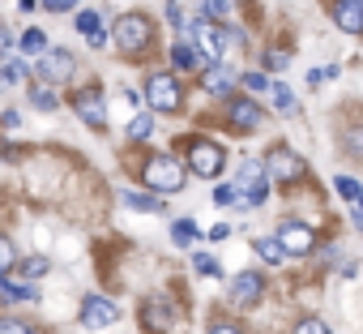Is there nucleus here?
<instances>
[{"instance_id": "cd10ccee", "label": "nucleus", "mask_w": 363, "mask_h": 334, "mask_svg": "<svg viewBox=\"0 0 363 334\" xmlns=\"http://www.w3.org/2000/svg\"><path fill=\"white\" fill-rule=\"evenodd\" d=\"M99 22H103V18H99L94 9H82V14H77V31H82V35H90V31H99Z\"/></svg>"}, {"instance_id": "ea45409f", "label": "nucleus", "mask_w": 363, "mask_h": 334, "mask_svg": "<svg viewBox=\"0 0 363 334\" xmlns=\"http://www.w3.org/2000/svg\"><path fill=\"white\" fill-rule=\"evenodd\" d=\"M9 48H13V35H9L5 22H0V56H9Z\"/></svg>"}, {"instance_id": "e433bc0d", "label": "nucleus", "mask_w": 363, "mask_h": 334, "mask_svg": "<svg viewBox=\"0 0 363 334\" xmlns=\"http://www.w3.org/2000/svg\"><path fill=\"white\" fill-rule=\"evenodd\" d=\"M0 334H35V330L22 325V321H0Z\"/></svg>"}, {"instance_id": "4be33fe9", "label": "nucleus", "mask_w": 363, "mask_h": 334, "mask_svg": "<svg viewBox=\"0 0 363 334\" xmlns=\"http://www.w3.org/2000/svg\"><path fill=\"white\" fill-rule=\"evenodd\" d=\"M257 253L269 262V266H278V262H286V249L278 244V236H269V240H257Z\"/></svg>"}, {"instance_id": "423d86ee", "label": "nucleus", "mask_w": 363, "mask_h": 334, "mask_svg": "<svg viewBox=\"0 0 363 334\" xmlns=\"http://www.w3.org/2000/svg\"><path fill=\"white\" fill-rule=\"evenodd\" d=\"M303 172H308V163H303L295 150L278 146V150L269 154V176H274V181H299Z\"/></svg>"}, {"instance_id": "f257e3e1", "label": "nucleus", "mask_w": 363, "mask_h": 334, "mask_svg": "<svg viewBox=\"0 0 363 334\" xmlns=\"http://www.w3.org/2000/svg\"><path fill=\"white\" fill-rule=\"evenodd\" d=\"M141 181H145V189H154V193H179V185H184V163L171 158V154H154V158L141 167Z\"/></svg>"}, {"instance_id": "72a5a7b5", "label": "nucleus", "mask_w": 363, "mask_h": 334, "mask_svg": "<svg viewBox=\"0 0 363 334\" xmlns=\"http://www.w3.org/2000/svg\"><path fill=\"white\" fill-rule=\"evenodd\" d=\"M295 334H329V325L312 317V321H299V325H295Z\"/></svg>"}, {"instance_id": "5701e85b", "label": "nucleus", "mask_w": 363, "mask_h": 334, "mask_svg": "<svg viewBox=\"0 0 363 334\" xmlns=\"http://www.w3.org/2000/svg\"><path fill=\"white\" fill-rule=\"evenodd\" d=\"M150 133H154V116H150V112L133 116V124H128V137H133V141H145Z\"/></svg>"}, {"instance_id": "39448f33", "label": "nucleus", "mask_w": 363, "mask_h": 334, "mask_svg": "<svg viewBox=\"0 0 363 334\" xmlns=\"http://www.w3.org/2000/svg\"><path fill=\"white\" fill-rule=\"evenodd\" d=\"M73 52H65V48H48L43 56H39V77H48V82H65V77H73Z\"/></svg>"}, {"instance_id": "393cba45", "label": "nucleus", "mask_w": 363, "mask_h": 334, "mask_svg": "<svg viewBox=\"0 0 363 334\" xmlns=\"http://www.w3.org/2000/svg\"><path fill=\"white\" fill-rule=\"evenodd\" d=\"M193 270H197V274H210V279H214V274H218L223 266H218V257H210V253H197V257H193Z\"/></svg>"}, {"instance_id": "4c0bfd02", "label": "nucleus", "mask_w": 363, "mask_h": 334, "mask_svg": "<svg viewBox=\"0 0 363 334\" xmlns=\"http://www.w3.org/2000/svg\"><path fill=\"white\" fill-rule=\"evenodd\" d=\"M286 60H291L286 52H269V56H265V65H269V69H278V73L286 69Z\"/></svg>"}, {"instance_id": "b1692460", "label": "nucleus", "mask_w": 363, "mask_h": 334, "mask_svg": "<svg viewBox=\"0 0 363 334\" xmlns=\"http://www.w3.org/2000/svg\"><path fill=\"white\" fill-rule=\"evenodd\" d=\"M333 189H337L346 202H359V198H363V185H359L354 176H337V181H333Z\"/></svg>"}, {"instance_id": "6ab92c4d", "label": "nucleus", "mask_w": 363, "mask_h": 334, "mask_svg": "<svg viewBox=\"0 0 363 334\" xmlns=\"http://www.w3.org/2000/svg\"><path fill=\"white\" fill-rule=\"evenodd\" d=\"M22 52H26V56H35V60H39V56H43V52H48V35H43V31H39V26H30V31H26V35H22Z\"/></svg>"}, {"instance_id": "7c9ffc66", "label": "nucleus", "mask_w": 363, "mask_h": 334, "mask_svg": "<svg viewBox=\"0 0 363 334\" xmlns=\"http://www.w3.org/2000/svg\"><path fill=\"white\" fill-rule=\"evenodd\" d=\"M22 274H26V279H43V274H48V257H30V262L22 266Z\"/></svg>"}, {"instance_id": "58836bf2", "label": "nucleus", "mask_w": 363, "mask_h": 334, "mask_svg": "<svg viewBox=\"0 0 363 334\" xmlns=\"http://www.w3.org/2000/svg\"><path fill=\"white\" fill-rule=\"evenodd\" d=\"M244 86H248V90H269V82H265L261 73H244Z\"/></svg>"}, {"instance_id": "79ce46f5", "label": "nucleus", "mask_w": 363, "mask_h": 334, "mask_svg": "<svg viewBox=\"0 0 363 334\" xmlns=\"http://www.w3.org/2000/svg\"><path fill=\"white\" fill-rule=\"evenodd\" d=\"M223 236H231V227H227V223H218V227H210V240H223Z\"/></svg>"}, {"instance_id": "f704fd0d", "label": "nucleus", "mask_w": 363, "mask_h": 334, "mask_svg": "<svg viewBox=\"0 0 363 334\" xmlns=\"http://www.w3.org/2000/svg\"><path fill=\"white\" fill-rule=\"evenodd\" d=\"M0 73H5V86H13V82H22V77H26V69H22L18 60H13V65H5Z\"/></svg>"}, {"instance_id": "a878e982", "label": "nucleus", "mask_w": 363, "mask_h": 334, "mask_svg": "<svg viewBox=\"0 0 363 334\" xmlns=\"http://www.w3.org/2000/svg\"><path fill=\"white\" fill-rule=\"evenodd\" d=\"M346 150H350V154L363 163V124H354V129L346 133Z\"/></svg>"}, {"instance_id": "dca6fc26", "label": "nucleus", "mask_w": 363, "mask_h": 334, "mask_svg": "<svg viewBox=\"0 0 363 334\" xmlns=\"http://www.w3.org/2000/svg\"><path fill=\"white\" fill-rule=\"evenodd\" d=\"M0 296H5V300H30L35 287H30V279H9V274H0Z\"/></svg>"}, {"instance_id": "0eeeda50", "label": "nucleus", "mask_w": 363, "mask_h": 334, "mask_svg": "<svg viewBox=\"0 0 363 334\" xmlns=\"http://www.w3.org/2000/svg\"><path fill=\"white\" fill-rule=\"evenodd\" d=\"M116 317H120V308H116L107 296H86V304H82V321H86L90 330H107Z\"/></svg>"}, {"instance_id": "7ed1b4c3", "label": "nucleus", "mask_w": 363, "mask_h": 334, "mask_svg": "<svg viewBox=\"0 0 363 334\" xmlns=\"http://www.w3.org/2000/svg\"><path fill=\"white\" fill-rule=\"evenodd\" d=\"M116 43H120V52L137 56L141 48H150V22H145L141 14H124V18L116 22Z\"/></svg>"}, {"instance_id": "6e6552de", "label": "nucleus", "mask_w": 363, "mask_h": 334, "mask_svg": "<svg viewBox=\"0 0 363 334\" xmlns=\"http://www.w3.org/2000/svg\"><path fill=\"white\" fill-rule=\"evenodd\" d=\"M278 244L286 249V257H303V253H312V227H303V223H282V227H278Z\"/></svg>"}, {"instance_id": "bb28decb", "label": "nucleus", "mask_w": 363, "mask_h": 334, "mask_svg": "<svg viewBox=\"0 0 363 334\" xmlns=\"http://www.w3.org/2000/svg\"><path fill=\"white\" fill-rule=\"evenodd\" d=\"M197 5H201V14H206V18H214V22H218V18H227V0H197Z\"/></svg>"}, {"instance_id": "4468645a", "label": "nucleus", "mask_w": 363, "mask_h": 334, "mask_svg": "<svg viewBox=\"0 0 363 334\" xmlns=\"http://www.w3.org/2000/svg\"><path fill=\"white\" fill-rule=\"evenodd\" d=\"M141 317H145V325L150 330H171L175 325V308L162 300V296H154V300H145V308H141Z\"/></svg>"}, {"instance_id": "a211bd4d", "label": "nucleus", "mask_w": 363, "mask_h": 334, "mask_svg": "<svg viewBox=\"0 0 363 334\" xmlns=\"http://www.w3.org/2000/svg\"><path fill=\"white\" fill-rule=\"evenodd\" d=\"M197 236H201V227H197L193 219H175V227H171V240H175L179 249H184V244H193Z\"/></svg>"}, {"instance_id": "f3484780", "label": "nucleus", "mask_w": 363, "mask_h": 334, "mask_svg": "<svg viewBox=\"0 0 363 334\" xmlns=\"http://www.w3.org/2000/svg\"><path fill=\"white\" fill-rule=\"evenodd\" d=\"M171 60H175V69H197L201 65V52L193 43H175L171 48Z\"/></svg>"}, {"instance_id": "2eb2a0df", "label": "nucleus", "mask_w": 363, "mask_h": 334, "mask_svg": "<svg viewBox=\"0 0 363 334\" xmlns=\"http://www.w3.org/2000/svg\"><path fill=\"white\" fill-rule=\"evenodd\" d=\"M231 86H235V73H231L223 60H218V65H210V73H206V90L223 99V95H231Z\"/></svg>"}, {"instance_id": "f03ea898", "label": "nucleus", "mask_w": 363, "mask_h": 334, "mask_svg": "<svg viewBox=\"0 0 363 334\" xmlns=\"http://www.w3.org/2000/svg\"><path fill=\"white\" fill-rule=\"evenodd\" d=\"M223 167H227V154H223L218 141H197V146L189 150V172H193V176L214 181V176H223Z\"/></svg>"}, {"instance_id": "c756f323", "label": "nucleus", "mask_w": 363, "mask_h": 334, "mask_svg": "<svg viewBox=\"0 0 363 334\" xmlns=\"http://www.w3.org/2000/svg\"><path fill=\"white\" fill-rule=\"evenodd\" d=\"M13 270V244L5 240V232H0V274H9Z\"/></svg>"}, {"instance_id": "473e14b6", "label": "nucleus", "mask_w": 363, "mask_h": 334, "mask_svg": "<svg viewBox=\"0 0 363 334\" xmlns=\"http://www.w3.org/2000/svg\"><path fill=\"white\" fill-rule=\"evenodd\" d=\"M162 14H167L171 26H184V9H179V0H167V9H162Z\"/></svg>"}, {"instance_id": "1a4fd4ad", "label": "nucleus", "mask_w": 363, "mask_h": 334, "mask_svg": "<svg viewBox=\"0 0 363 334\" xmlns=\"http://www.w3.org/2000/svg\"><path fill=\"white\" fill-rule=\"evenodd\" d=\"M193 39H197L201 60H210V65H218V60H223V31H218V26L197 22V26H193Z\"/></svg>"}, {"instance_id": "37998d69", "label": "nucleus", "mask_w": 363, "mask_h": 334, "mask_svg": "<svg viewBox=\"0 0 363 334\" xmlns=\"http://www.w3.org/2000/svg\"><path fill=\"white\" fill-rule=\"evenodd\" d=\"M0 86H5V73H0Z\"/></svg>"}, {"instance_id": "aec40b11", "label": "nucleus", "mask_w": 363, "mask_h": 334, "mask_svg": "<svg viewBox=\"0 0 363 334\" xmlns=\"http://www.w3.org/2000/svg\"><path fill=\"white\" fill-rule=\"evenodd\" d=\"M124 206H128V210H141V215H158V210H162V202L150 198V193H124Z\"/></svg>"}, {"instance_id": "a19ab883", "label": "nucleus", "mask_w": 363, "mask_h": 334, "mask_svg": "<svg viewBox=\"0 0 363 334\" xmlns=\"http://www.w3.org/2000/svg\"><path fill=\"white\" fill-rule=\"evenodd\" d=\"M210 334H244V330L231 325V321H218V325H210Z\"/></svg>"}, {"instance_id": "20e7f679", "label": "nucleus", "mask_w": 363, "mask_h": 334, "mask_svg": "<svg viewBox=\"0 0 363 334\" xmlns=\"http://www.w3.org/2000/svg\"><path fill=\"white\" fill-rule=\"evenodd\" d=\"M145 103H150L154 112H175V107H179V82H175L171 73H154V77L145 82Z\"/></svg>"}, {"instance_id": "f8f14e48", "label": "nucleus", "mask_w": 363, "mask_h": 334, "mask_svg": "<svg viewBox=\"0 0 363 334\" xmlns=\"http://www.w3.org/2000/svg\"><path fill=\"white\" fill-rule=\"evenodd\" d=\"M333 22L346 35H359L363 31V0H333Z\"/></svg>"}, {"instance_id": "c9c22d12", "label": "nucleus", "mask_w": 363, "mask_h": 334, "mask_svg": "<svg viewBox=\"0 0 363 334\" xmlns=\"http://www.w3.org/2000/svg\"><path fill=\"white\" fill-rule=\"evenodd\" d=\"M48 14H65V9H77V0H43Z\"/></svg>"}, {"instance_id": "9d476101", "label": "nucleus", "mask_w": 363, "mask_h": 334, "mask_svg": "<svg viewBox=\"0 0 363 334\" xmlns=\"http://www.w3.org/2000/svg\"><path fill=\"white\" fill-rule=\"evenodd\" d=\"M73 112H77L90 129H107V107H103L99 90H82V95L73 99Z\"/></svg>"}, {"instance_id": "c85d7f7f", "label": "nucleus", "mask_w": 363, "mask_h": 334, "mask_svg": "<svg viewBox=\"0 0 363 334\" xmlns=\"http://www.w3.org/2000/svg\"><path fill=\"white\" fill-rule=\"evenodd\" d=\"M30 103H35L39 112H56V95H52V90H30Z\"/></svg>"}, {"instance_id": "2f4dec72", "label": "nucleus", "mask_w": 363, "mask_h": 334, "mask_svg": "<svg viewBox=\"0 0 363 334\" xmlns=\"http://www.w3.org/2000/svg\"><path fill=\"white\" fill-rule=\"evenodd\" d=\"M214 202H218V206H235V202H240V193H235V185H218V193H214Z\"/></svg>"}, {"instance_id": "9b49d317", "label": "nucleus", "mask_w": 363, "mask_h": 334, "mask_svg": "<svg viewBox=\"0 0 363 334\" xmlns=\"http://www.w3.org/2000/svg\"><path fill=\"white\" fill-rule=\"evenodd\" d=\"M227 291H231V300H235V304H257V300H261V291H265V279H261L257 270H244V274H235V279H231V287H227Z\"/></svg>"}, {"instance_id": "ddd939ff", "label": "nucleus", "mask_w": 363, "mask_h": 334, "mask_svg": "<svg viewBox=\"0 0 363 334\" xmlns=\"http://www.w3.org/2000/svg\"><path fill=\"white\" fill-rule=\"evenodd\" d=\"M227 116H231V124H235V129H261V124H265V112H261L252 99H231Z\"/></svg>"}, {"instance_id": "412c9836", "label": "nucleus", "mask_w": 363, "mask_h": 334, "mask_svg": "<svg viewBox=\"0 0 363 334\" xmlns=\"http://www.w3.org/2000/svg\"><path fill=\"white\" fill-rule=\"evenodd\" d=\"M269 90H274V107H278L282 116H295V112H299V107H295V95H291V86H282V82H278V86H269Z\"/></svg>"}]
</instances>
